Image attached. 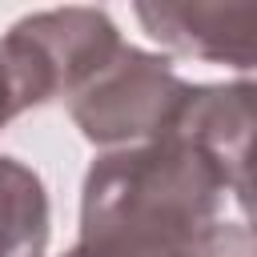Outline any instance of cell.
I'll list each match as a JSON object with an SVG mask.
<instances>
[{
	"label": "cell",
	"mask_w": 257,
	"mask_h": 257,
	"mask_svg": "<svg viewBox=\"0 0 257 257\" xmlns=\"http://www.w3.org/2000/svg\"><path fill=\"white\" fill-rule=\"evenodd\" d=\"M225 193L221 165L181 133L108 149L84 177L80 241L64 257H201Z\"/></svg>",
	"instance_id": "obj_1"
},
{
	"label": "cell",
	"mask_w": 257,
	"mask_h": 257,
	"mask_svg": "<svg viewBox=\"0 0 257 257\" xmlns=\"http://www.w3.org/2000/svg\"><path fill=\"white\" fill-rule=\"evenodd\" d=\"M0 48L24 112L56 96H76L100 68L112 64L124 40L116 36V24L96 8H56L16 20Z\"/></svg>",
	"instance_id": "obj_2"
},
{
	"label": "cell",
	"mask_w": 257,
	"mask_h": 257,
	"mask_svg": "<svg viewBox=\"0 0 257 257\" xmlns=\"http://www.w3.org/2000/svg\"><path fill=\"white\" fill-rule=\"evenodd\" d=\"M189 92L193 84H185L165 56L124 44L108 68L68 96V112L92 145L124 149L169 137Z\"/></svg>",
	"instance_id": "obj_3"
},
{
	"label": "cell",
	"mask_w": 257,
	"mask_h": 257,
	"mask_svg": "<svg viewBox=\"0 0 257 257\" xmlns=\"http://www.w3.org/2000/svg\"><path fill=\"white\" fill-rule=\"evenodd\" d=\"M173 133L189 137L221 165L233 201L257 229V76L193 84Z\"/></svg>",
	"instance_id": "obj_4"
},
{
	"label": "cell",
	"mask_w": 257,
	"mask_h": 257,
	"mask_svg": "<svg viewBox=\"0 0 257 257\" xmlns=\"http://www.w3.org/2000/svg\"><path fill=\"white\" fill-rule=\"evenodd\" d=\"M137 20L177 56L257 76V4H137Z\"/></svg>",
	"instance_id": "obj_5"
},
{
	"label": "cell",
	"mask_w": 257,
	"mask_h": 257,
	"mask_svg": "<svg viewBox=\"0 0 257 257\" xmlns=\"http://www.w3.org/2000/svg\"><path fill=\"white\" fill-rule=\"evenodd\" d=\"M48 197L40 177L16 157H0V257H44Z\"/></svg>",
	"instance_id": "obj_6"
},
{
	"label": "cell",
	"mask_w": 257,
	"mask_h": 257,
	"mask_svg": "<svg viewBox=\"0 0 257 257\" xmlns=\"http://www.w3.org/2000/svg\"><path fill=\"white\" fill-rule=\"evenodd\" d=\"M201 257H257V229L253 225H233L217 221L201 245Z\"/></svg>",
	"instance_id": "obj_7"
},
{
	"label": "cell",
	"mask_w": 257,
	"mask_h": 257,
	"mask_svg": "<svg viewBox=\"0 0 257 257\" xmlns=\"http://www.w3.org/2000/svg\"><path fill=\"white\" fill-rule=\"evenodd\" d=\"M20 112V100H16V84H12V72H8V60H4V48H0V128Z\"/></svg>",
	"instance_id": "obj_8"
}]
</instances>
